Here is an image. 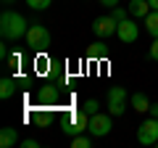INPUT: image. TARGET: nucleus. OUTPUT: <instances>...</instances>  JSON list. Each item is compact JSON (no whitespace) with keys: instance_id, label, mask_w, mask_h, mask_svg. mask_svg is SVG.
<instances>
[{"instance_id":"13","label":"nucleus","mask_w":158,"mask_h":148,"mask_svg":"<svg viewBox=\"0 0 158 148\" xmlns=\"http://www.w3.org/2000/svg\"><path fill=\"white\" fill-rule=\"evenodd\" d=\"M13 93H16V80L6 77V80L0 82V98H3V101H8V98H13Z\"/></svg>"},{"instance_id":"25","label":"nucleus","mask_w":158,"mask_h":148,"mask_svg":"<svg viewBox=\"0 0 158 148\" xmlns=\"http://www.w3.org/2000/svg\"><path fill=\"white\" fill-rule=\"evenodd\" d=\"M148 3H150V8H153V11H158V0H148Z\"/></svg>"},{"instance_id":"23","label":"nucleus","mask_w":158,"mask_h":148,"mask_svg":"<svg viewBox=\"0 0 158 148\" xmlns=\"http://www.w3.org/2000/svg\"><path fill=\"white\" fill-rule=\"evenodd\" d=\"M100 6H106V8H116V6H118V0H100Z\"/></svg>"},{"instance_id":"17","label":"nucleus","mask_w":158,"mask_h":148,"mask_svg":"<svg viewBox=\"0 0 158 148\" xmlns=\"http://www.w3.org/2000/svg\"><path fill=\"white\" fill-rule=\"evenodd\" d=\"M82 111H87V114H98V111H100V106H98V101L95 98H90V101H85V106H82Z\"/></svg>"},{"instance_id":"18","label":"nucleus","mask_w":158,"mask_h":148,"mask_svg":"<svg viewBox=\"0 0 158 148\" xmlns=\"http://www.w3.org/2000/svg\"><path fill=\"white\" fill-rule=\"evenodd\" d=\"M106 53H108V48L103 45V42H95V45L90 48V56H92V58H98V56H106Z\"/></svg>"},{"instance_id":"19","label":"nucleus","mask_w":158,"mask_h":148,"mask_svg":"<svg viewBox=\"0 0 158 148\" xmlns=\"http://www.w3.org/2000/svg\"><path fill=\"white\" fill-rule=\"evenodd\" d=\"M111 16L116 19V21H124V19L129 16V8H127V11H124V8H118V6H116V8H113V13H111Z\"/></svg>"},{"instance_id":"1","label":"nucleus","mask_w":158,"mask_h":148,"mask_svg":"<svg viewBox=\"0 0 158 148\" xmlns=\"http://www.w3.org/2000/svg\"><path fill=\"white\" fill-rule=\"evenodd\" d=\"M27 32H29V24L21 13L3 11V16H0V34L6 40H21V37H27Z\"/></svg>"},{"instance_id":"3","label":"nucleus","mask_w":158,"mask_h":148,"mask_svg":"<svg viewBox=\"0 0 158 148\" xmlns=\"http://www.w3.org/2000/svg\"><path fill=\"white\" fill-rule=\"evenodd\" d=\"M127 101H129V95H127L124 87H108V111H111V116H121L127 111Z\"/></svg>"},{"instance_id":"16","label":"nucleus","mask_w":158,"mask_h":148,"mask_svg":"<svg viewBox=\"0 0 158 148\" xmlns=\"http://www.w3.org/2000/svg\"><path fill=\"white\" fill-rule=\"evenodd\" d=\"M50 3H53V0H27V6L32 8V11H45Z\"/></svg>"},{"instance_id":"9","label":"nucleus","mask_w":158,"mask_h":148,"mask_svg":"<svg viewBox=\"0 0 158 148\" xmlns=\"http://www.w3.org/2000/svg\"><path fill=\"white\" fill-rule=\"evenodd\" d=\"M19 130H13V127H3L0 130V146L3 148H13V146H19Z\"/></svg>"},{"instance_id":"4","label":"nucleus","mask_w":158,"mask_h":148,"mask_svg":"<svg viewBox=\"0 0 158 148\" xmlns=\"http://www.w3.org/2000/svg\"><path fill=\"white\" fill-rule=\"evenodd\" d=\"M87 127H90V114H87V111H74V114L63 122V132L71 135V137L74 135H82Z\"/></svg>"},{"instance_id":"6","label":"nucleus","mask_w":158,"mask_h":148,"mask_svg":"<svg viewBox=\"0 0 158 148\" xmlns=\"http://www.w3.org/2000/svg\"><path fill=\"white\" fill-rule=\"evenodd\" d=\"M87 130H90L92 137H106L108 132L113 130V127H111V114H100V111L92 114V116H90V127H87Z\"/></svg>"},{"instance_id":"8","label":"nucleus","mask_w":158,"mask_h":148,"mask_svg":"<svg viewBox=\"0 0 158 148\" xmlns=\"http://www.w3.org/2000/svg\"><path fill=\"white\" fill-rule=\"evenodd\" d=\"M116 37L121 42H137V37H140V27H137L132 19H124V21H118Z\"/></svg>"},{"instance_id":"21","label":"nucleus","mask_w":158,"mask_h":148,"mask_svg":"<svg viewBox=\"0 0 158 148\" xmlns=\"http://www.w3.org/2000/svg\"><path fill=\"white\" fill-rule=\"evenodd\" d=\"M150 58L158 61V37H153V45H150Z\"/></svg>"},{"instance_id":"22","label":"nucleus","mask_w":158,"mask_h":148,"mask_svg":"<svg viewBox=\"0 0 158 148\" xmlns=\"http://www.w3.org/2000/svg\"><path fill=\"white\" fill-rule=\"evenodd\" d=\"M19 146H24V148H37V140H34V137H27V140H21Z\"/></svg>"},{"instance_id":"7","label":"nucleus","mask_w":158,"mask_h":148,"mask_svg":"<svg viewBox=\"0 0 158 148\" xmlns=\"http://www.w3.org/2000/svg\"><path fill=\"white\" fill-rule=\"evenodd\" d=\"M116 29H118V21L113 16H98L92 21V32L98 37H111V34H116Z\"/></svg>"},{"instance_id":"11","label":"nucleus","mask_w":158,"mask_h":148,"mask_svg":"<svg viewBox=\"0 0 158 148\" xmlns=\"http://www.w3.org/2000/svg\"><path fill=\"white\" fill-rule=\"evenodd\" d=\"M129 101H132V108H135V111H140V114L150 111V106H153V103L148 101V95H145V93H135V95H132Z\"/></svg>"},{"instance_id":"12","label":"nucleus","mask_w":158,"mask_h":148,"mask_svg":"<svg viewBox=\"0 0 158 148\" xmlns=\"http://www.w3.org/2000/svg\"><path fill=\"white\" fill-rule=\"evenodd\" d=\"M142 21H145L148 34H150V37H158V11H150L145 19H142Z\"/></svg>"},{"instance_id":"24","label":"nucleus","mask_w":158,"mask_h":148,"mask_svg":"<svg viewBox=\"0 0 158 148\" xmlns=\"http://www.w3.org/2000/svg\"><path fill=\"white\" fill-rule=\"evenodd\" d=\"M148 114H150V116H156V119H158V103H153V106H150V111H148Z\"/></svg>"},{"instance_id":"5","label":"nucleus","mask_w":158,"mask_h":148,"mask_svg":"<svg viewBox=\"0 0 158 148\" xmlns=\"http://www.w3.org/2000/svg\"><path fill=\"white\" fill-rule=\"evenodd\" d=\"M137 140H140L142 146H156L158 143V119L156 116L145 119L140 127H137Z\"/></svg>"},{"instance_id":"14","label":"nucleus","mask_w":158,"mask_h":148,"mask_svg":"<svg viewBox=\"0 0 158 148\" xmlns=\"http://www.w3.org/2000/svg\"><path fill=\"white\" fill-rule=\"evenodd\" d=\"M40 98H42L45 103H56L61 95H58V90H56V87H45V90L40 93Z\"/></svg>"},{"instance_id":"15","label":"nucleus","mask_w":158,"mask_h":148,"mask_svg":"<svg viewBox=\"0 0 158 148\" xmlns=\"http://www.w3.org/2000/svg\"><path fill=\"white\" fill-rule=\"evenodd\" d=\"M71 146H74V148H90L92 140H90L87 135H74V137H71Z\"/></svg>"},{"instance_id":"2","label":"nucleus","mask_w":158,"mask_h":148,"mask_svg":"<svg viewBox=\"0 0 158 148\" xmlns=\"http://www.w3.org/2000/svg\"><path fill=\"white\" fill-rule=\"evenodd\" d=\"M27 45L32 48V50H37V53L48 50V45H50V32H48L42 24H32L29 32H27Z\"/></svg>"},{"instance_id":"26","label":"nucleus","mask_w":158,"mask_h":148,"mask_svg":"<svg viewBox=\"0 0 158 148\" xmlns=\"http://www.w3.org/2000/svg\"><path fill=\"white\" fill-rule=\"evenodd\" d=\"M3 3H13V0H3Z\"/></svg>"},{"instance_id":"20","label":"nucleus","mask_w":158,"mask_h":148,"mask_svg":"<svg viewBox=\"0 0 158 148\" xmlns=\"http://www.w3.org/2000/svg\"><path fill=\"white\" fill-rule=\"evenodd\" d=\"M34 122H40L42 127H48V124H50V116H45L42 111H37V114H34Z\"/></svg>"},{"instance_id":"10","label":"nucleus","mask_w":158,"mask_h":148,"mask_svg":"<svg viewBox=\"0 0 158 148\" xmlns=\"http://www.w3.org/2000/svg\"><path fill=\"white\" fill-rule=\"evenodd\" d=\"M150 11H153V8H150L148 0H132V3H129V16H135V19H145Z\"/></svg>"}]
</instances>
